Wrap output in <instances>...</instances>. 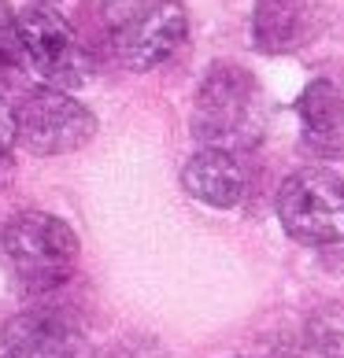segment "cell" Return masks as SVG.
<instances>
[{
  "label": "cell",
  "mask_w": 344,
  "mask_h": 358,
  "mask_svg": "<svg viewBox=\"0 0 344 358\" xmlns=\"http://www.w3.org/2000/svg\"><path fill=\"white\" fill-rule=\"evenodd\" d=\"M311 343L326 358H344V303H329L308 322Z\"/></svg>",
  "instance_id": "11"
},
{
  "label": "cell",
  "mask_w": 344,
  "mask_h": 358,
  "mask_svg": "<svg viewBox=\"0 0 344 358\" xmlns=\"http://www.w3.org/2000/svg\"><path fill=\"white\" fill-rule=\"evenodd\" d=\"M104 15L111 52L130 71H152L167 63L189 30L181 0H108Z\"/></svg>",
  "instance_id": "3"
},
{
  "label": "cell",
  "mask_w": 344,
  "mask_h": 358,
  "mask_svg": "<svg viewBox=\"0 0 344 358\" xmlns=\"http://www.w3.org/2000/svg\"><path fill=\"white\" fill-rule=\"evenodd\" d=\"M252 37L259 52H289L308 37V0H256Z\"/></svg>",
  "instance_id": "9"
},
{
  "label": "cell",
  "mask_w": 344,
  "mask_h": 358,
  "mask_svg": "<svg viewBox=\"0 0 344 358\" xmlns=\"http://www.w3.org/2000/svg\"><path fill=\"white\" fill-rule=\"evenodd\" d=\"M0 262L22 292H56L78 266V236L48 210H22L0 225Z\"/></svg>",
  "instance_id": "1"
},
{
  "label": "cell",
  "mask_w": 344,
  "mask_h": 358,
  "mask_svg": "<svg viewBox=\"0 0 344 358\" xmlns=\"http://www.w3.org/2000/svg\"><path fill=\"white\" fill-rule=\"evenodd\" d=\"M300 122L319 137H329L344 126V92L329 82V78H315V82L300 92L296 100Z\"/></svg>",
  "instance_id": "10"
},
{
  "label": "cell",
  "mask_w": 344,
  "mask_h": 358,
  "mask_svg": "<svg viewBox=\"0 0 344 358\" xmlns=\"http://www.w3.org/2000/svg\"><path fill=\"white\" fill-rule=\"evenodd\" d=\"M8 358H89L82 322L60 307H34L4 325Z\"/></svg>",
  "instance_id": "7"
},
{
  "label": "cell",
  "mask_w": 344,
  "mask_h": 358,
  "mask_svg": "<svg viewBox=\"0 0 344 358\" xmlns=\"http://www.w3.org/2000/svg\"><path fill=\"white\" fill-rule=\"evenodd\" d=\"M181 185L193 200H200L207 207H219V210H230L245 200V189H248V174L241 166V159L233 152H222V148H204L196 152L181 170Z\"/></svg>",
  "instance_id": "8"
},
{
  "label": "cell",
  "mask_w": 344,
  "mask_h": 358,
  "mask_svg": "<svg viewBox=\"0 0 344 358\" xmlns=\"http://www.w3.org/2000/svg\"><path fill=\"white\" fill-rule=\"evenodd\" d=\"M11 144H15V108L0 96V166L8 163Z\"/></svg>",
  "instance_id": "13"
},
{
  "label": "cell",
  "mask_w": 344,
  "mask_h": 358,
  "mask_svg": "<svg viewBox=\"0 0 344 358\" xmlns=\"http://www.w3.org/2000/svg\"><path fill=\"white\" fill-rule=\"evenodd\" d=\"M19 41L26 63L45 78L52 89H78L89 78V56L78 45L71 22L52 4H26L19 15Z\"/></svg>",
  "instance_id": "6"
},
{
  "label": "cell",
  "mask_w": 344,
  "mask_h": 358,
  "mask_svg": "<svg viewBox=\"0 0 344 358\" xmlns=\"http://www.w3.org/2000/svg\"><path fill=\"white\" fill-rule=\"evenodd\" d=\"M97 134V118L63 89H30L15 108V141L30 155H67L78 152Z\"/></svg>",
  "instance_id": "5"
},
{
  "label": "cell",
  "mask_w": 344,
  "mask_h": 358,
  "mask_svg": "<svg viewBox=\"0 0 344 358\" xmlns=\"http://www.w3.org/2000/svg\"><path fill=\"white\" fill-rule=\"evenodd\" d=\"M277 222L300 244H344V181L326 170H296L277 189Z\"/></svg>",
  "instance_id": "4"
},
{
  "label": "cell",
  "mask_w": 344,
  "mask_h": 358,
  "mask_svg": "<svg viewBox=\"0 0 344 358\" xmlns=\"http://www.w3.org/2000/svg\"><path fill=\"white\" fill-rule=\"evenodd\" d=\"M41 4H52V0H41Z\"/></svg>",
  "instance_id": "14"
},
{
  "label": "cell",
  "mask_w": 344,
  "mask_h": 358,
  "mask_svg": "<svg viewBox=\"0 0 344 358\" xmlns=\"http://www.w3.org/2000/svg\"><path fill=\"white\" fill-rule=\"evenodd\" d=\"M256 78L237 63H215L193 100L189 129L204 148H245L256 137Z\"/></svg>",
  "instance_id": "2"
},
{
  "label": "cell",
  "mask_w": 344,
  "mask_h": 358,
  "mask_svg": "<svg viewBox=\"0 0 344 358\" xmlns=\"http://www.w3.org/2000/svg\"><path fill=\"white\" fill-rule=\"evenodd\" d=\"M26 67V52L19 41V26L15 15L0 4V74H11V71H22Z\"/></svg>",
  "instance_id": "12"
}]
</instances>
